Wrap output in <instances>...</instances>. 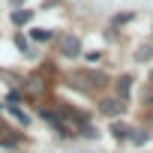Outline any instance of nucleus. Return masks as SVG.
<instances>
[{
	"label": "nucleus",
	"instance_id": "obj_9",
	"mask_svg": "<svg viewBox=\"0 0 153 153\" xmlns=\"http://www.w3.org/2000/svg\"><path fill=\"white\" fill-rule=\"evenodd\" d=\"M147 138H150V132H141V129H132V135H129V141H135V144H147Z\"/></svg>",
	"mask_w": 153,
	"mask_h": 153
},
{
	"label": "nucleus",
	"instance_id": "obj_2",
	"mask_svg": "<svg viewBox=\"0 0 153 153\" xmlns=\"http://www.w3.org/2000/svg\"><path fill=\"white\" fill-rule=\"evenodd\" d=\"M60 54L63 57H78L81 54V39L78 36H63L60 39Z\"/></svg>",
	"mask_w": 153,
	"mask_h": 153
},
{
	"label": "nucleus",
	"instance_id": "obj_8",
	"mask_svg": "<svg viewBox=\"0 0 153 153\" xmlns=\"http://www.w3.org/2000/svg\"><path fill=\"white\" fill-rule=\"evenodd\" d=\"M6 111H9V114H12V117H15V120H18L21 126H27V123H30V117H27V111H21L18 105H6Z\"/></svg>",
	"mask_w": 153,
	"mask_h": 153
},
{
	"label": "nucleus",
	"instance_id": "obj_12",
	"mask_svg": "<svg viewBox=\"0 0 153 153\" xmlns=\"http://www.w3.org/2000/svg\"><path fill=\"white\" fill-rule=\"evenodd\" d=\"M15 45H18V51H24V54L30 51V45H27V39H24V36H15Z\"/></svg>",
	"mask_w": 153,
	"mask_h": 153
},
{
	"label": "nucleus",
	"instance_id": "obj_3",
	"mask_svg": "<svg viewBox=\"0 0 153 153\" xmlns=\"http://www.w3.org/2000/svg\"><path fill=\"white\" fill-rule=\"evenodd\" d=\"M99 111L108 114V117H117V114L123 111V102H120V99H102V102H99Z\"/></svg>",
	"mask_w": 153,
	"mask_h": 153
},
{
	"label": "nucleus",
	"instance_id": "obj_15",
	"mask_svg": "<svg viewBox=\"0 0 153 153\" xmlns=\"http://www.w3.org/2000/svg\"><path fill=\"white\" fill-rule=\"evenodd\" d=\"M150 84H153V75H150Z\"/></svg>",
	"mask_w": 153,
	"mask_h": 153
},
{
	"label": "nucleus",
	"instance_id": "obj_5",
	"mask_svg": "<svg viewBox=\"0 0 153 153\" xmlns=\"http://www.w3.org/2000/svg\"><path fill=\"white\" fill-rule=\"evenodd\" d=\"M12 21H15L18 27H21V24H30V21H33V9H15V12H12Z\"/></svg>",
	"mask_w": 153,
	"mask_h": 153
},
{
	"label": "nucleus",
	"instance_id": "obj_11",
	"mask_svg": "<svg viewBox=\"0 0 153 153\" xmlns=\"http://www.w3.org/2000/svg\"><path fill=\"white\" fill-rule=\"evenodd\" d=\"M24 90H27V93H39V78H27Z\"/></svg>",
	"mask_w": 153,
	"mask_h": 153
},
{
	"label": "nucleus",
	"instance_id": "obj_4",
	"mask_svg": "<svg viewBox=\"0 0 153 153\" xmlns=\"http://www.w3.org/2000/svg\"><path fill=\"white\" fill-rule=\"evenodd\" d=\"M114 87H117V99H120V102H126V99H129V93H132V78H129V75H123V78H117V84H114Z\"/></svg>",
	"mask_w": 153,
	"mask_h": 153
},
{
	"label": "nucleus",
	"instance_id": "obj_13",
	"mask_svg": "<svg viewBox=\"0 0 153 153\" xmlns=\"http://www.w3.org/2000/svg\"><path fill=\"white\" fill-rule=\"evenodd\" d=\"M99 57H102L99 51H90V54H87V63H99Z\"/></svg>",
	"mask_w": 153,
	"mask_h": 153
},
{
	"label": "nucleus",
	"instance_id": "obj_14",
	"mask_svg": "<svg viewBox=\"0 0 153 153\" xmlns=\"http://www.w3.org/2000/svg\"><path fill=\"white\" fill-rule=\"evenodd\" d=\"M144 99H147V102H153V84H150V87L144 90Z\"/></svg>",
	"mask_w": 153,
	"mask_h": 153
},
{
	"label": "nucleus",
	"instance_id": "obj_6",
	"mask_svg": "<svg viewBox=\"0 0 153 153\" xmlns=\"http://www.w3.org/2000/svg\"><path fill=\"white\" fill-rule=\"evenodd\" d=\"M30 36H33L36 42H51V39H54V30H45V27H33V30H30Z\"/></svg>",
	"mask_w": 153,
	"mask_h": 153
},
{
	"label": "nucleus",
	"instance_id": "obj_1",
	"mask_svg": "<svg viewBox=\"0 0 153 153\" xmlns=\"http://www.w3.org/2000/svg\"><path fill=\"white\" fill-rule=\"evenodd\" d=\"M39 114H42V120L48 123V126H54L60 135H69V126H66V120L54 111V108H39Z\"/></svg>",
	"mask_w": 153,
	"mask_h": 153
},
{
	"label": "nucleus",
	"instance_id": "obj_7",
	"mask_svg": "<svg viewBox=\"0 0 153 153\" xmlns=\"http://www.w3.org/2000/svg\"><path fill=\"white\" fill-rule=\"evenodd\" d=\"M111 135H114V138H120V141H126V138L132 135V129H129L126 123H111Z\"/></svg>",
	"mask_w": 153,
	"mask_h": 153
},
{
	"label": "nucleus",
	"instance_id": "obj_10",
	"mask_svg": "<svg viewBox=\"0 0 153 153\" xmlns=\"http://www.w3.org/2000/svg\"><path fill=\"white\" fill-rule=\"evenodd\" d=\"M150 54H153V48H150V45H144V48H138V51H135V57H138V60H150Z\"/></svg>",
	"mask_w": 153,
	"mask_h": 153
}]
</instances>
